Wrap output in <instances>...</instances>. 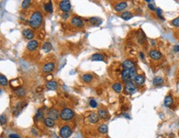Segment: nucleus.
Instances as JSON below:
<instances>
[{"label": "nucleus", "mask_w": 179, "mask_h": 138, "mask_svg": "<svg viewBox=\"0 0 179 138\" xmlns=\"http://www.w3.org/2000/svg\"><path fill=\"white\" fill-rule=\"evenodd\" d=\"M42 20H43V16L41 14V13L39 11H36L31 16L29 24H30V26L33 29H37L41 27V23H42Z\"/></svg>", "instance_id": "obj_1"}, {"label": "nucleus", "mask_w": 179, "mask_h": 138, "mask_svg": "<svg viewBox=\"0 0 179 138\" xmlns=\"http://www.w3.org/2000/svg\"><path fill=\"white\" fill-rule=\"evenodd\" d=\"M137 76L136 70H124L121 73V79L125 83L130 82Z\"/></svg>", "instance_id": "obj_2"}, {"label": "nucleus", "mask_w": 179, "mask_h": 138, "mask_svg": "<svg viewBox=\"0 0 179 138\" xmlns=\"http://www.w3.org/2000/svg\"><path fill=\"white\" fill-rule=\"evenodd\" d=\"M60 118L64 121H69L71 120L74 116V113L72 109L70 108H64L61 112H60Z\"/></svg>", "instance_id": "obj_3"}, {"label": "nucleus", "mask_w": 179, "mask_h": 138, "mask_svg": "<svg viewBox=\"0 0 179 138\" xmlns=\"http://www.w3.org/2000/svg\"><path fill=\"white\" fill-rule=\"evenodd\" d=\"M72 134V130H71L70 127L65 125L60 128V135L62 138H69Z\"/></svg>", "instance_id": "obj_4"}, {"label": "nucleus", "mask_w": 179, "mask_h": 138, "mask_svg": "<svg viewBox=\"0 0 179 138\" xmlns=\"http://www.w3.org/2000/svg\"><path fill=\"white\" fill-rule=\"evenodd\" d=\"M125 91L128 94H133L136 92V86L132 81L127 82L126 83V85H125Z\"/></svg>", "instance_id": "obj_5"}, {"label": "nucleus", "mask_w": 179, "mask_h": 138, "mask_svg": "<svg viewBox=\"0 0 179 138\" xmlns=\"http://www.w3.org/2000/svg\"><path fill=\"white\" fill-rule=\"evenodd\" d=\"M60 8L64 13H68L71 9V3L69 0H62L60 3Z\"/></svg>", "instance_id": "obj_6"}, {"label": "nucleus", "mask_w": 179, "mask_h": 138, "mask_svg": "<svg viewBox=\"0 0 179 138\" xmlns=\"http://www.w3.org/2000/svg\"><path fill=\"white\" fill-rule=\"evenodd\" d=\"M122 67L124 70H136L135 65L131 60H126L122 63Z\"/></svg>", "instance_id": "obj_7"}, {"label": "nucleus", "mask_w": 179, "mask_h": 138, "mask_svg": "<svg viewBox=\"0 0 179 138\" xmlns=\"http://www.w3.org/2000/svg\"><path fill=\"white\" fill-rule=\"evenodd\" d=\"M71 24L73 26H74L75 27H79V28H81V27H83V20L80 18H79V17H74L71 19Z\"/></svg>", "instance_id": "obj_8"}, {"label": "nucleus", "mask_w": 179, "mask_h": 138, "mask_svg": "<svg viewBox=\"0 0 179 138\" xmlns=\"http://www.w3.org/2000/svg\"><path fill=\"white\" fill-rule=\"evenodd\" d=\"M55 68V65L53 62H50V63H47L43 66L42 68V71L45 72V73H51Z\"/></svg>", "instance_id": "obj_9"}, {"label": "nucleus", "mask_w": 179, "mask_h": 138, "mask_svg": "<svg viewBox=\"0 0 179 138\" xmlns=\"http://www.w3.org/2000/svg\"><path fill=\"white\" fill-rule=\"evenodd\" d=\"M149 55L153 60H160L161 58H162V54H161L159 51H156V50H152V51H150Z\"/></svg>", "instance_id": "obj_10"}, {"label": "nucleus", "mask_w": 179, "mask_h": 138, "mask_svg": "<svg viewBox=\"0 0 179 138\" xmlns=\"http://www.w3.org/2000/svg\"><path fill=\"white\" fill-rule=\"evenodd\" d=\"M37 47H38V42H37V41H36V40H32V41H30L28 43H27V48L28 51H35Z\"/></svg>", "instance_id": "obj_11"}, {"label": "nucleus", "mask_w": 179, "mask_h": 138, "mask_svg": "<svg viewBox=\"0 0 179 138\" xmlns=\"http://www.w3.org/2000/svg\"><path fill=\"white\" fill-rule=\"evenodd\" d=\"M59 85L57 84V82L54 80H49L47 83H46V88L48 89H50V90H56L58 89Z\"/></svg>", "instance_id": "obj_12"}, {"label": "nucleus", "mask_w": 179, "mask_h": 138, "mask_svg": "<svg viewBox=\"0 0 179 138\" xmlns=\"http://www.w3.org/2000/svg\"><path fill=\"white\" fill-rule=\"evenodd\" d=\"M22 34H23V36H24L25 38L30 40V41H32V39L34 37V36H35L33 31H32L31 29H26V30H24L23 32H22Z\"/></svg>", "instance_id": "obj_13"}, {"label": "nucleus", "mask_w": 179, "mask_h": 138, "mask_svg": "<svg viewBox=\"0 0 179 138\" xmlns=\"http://www.w3.org/2000/svg\"><path fill=\"white\" fill-rule=\"evenodd\" d=\"M126 8H127V3L126 2H121L115 6V10L116 12H121L124 9H126Z\"/></svg>", "instance_id": "obj_14"}, {"label": "nucleus", "mask_w": 179, "mask_h": 138, "mask_svg": "<svg viewBox=\"0 0 179 138\" xmlns=\"http://www.w3.org/2000/svg\"><path fill=\"white\" fill-rule=\"evenodd\" d=\"M88 120L91 123H97L99 121V116L96 113H91L88 116Z\"/></svg>", "instance_id": "obj_15"}, {"label": "nucleus", "mask_w": 179, "mask_h": 138, "mask_svg": "<svg viewBox=\"0 0 179 138\" xmlns=\"http://www.w3.org/2000/svg\"><path fill=\"white\" fill-rule=\"evenodd\" d=\"M134 81H135V84H137V85H142V84H145V78L143 75H137L135 78V79H134Z\"/></svg>", "instance_id": "obj_16"}, {"label": "nucleus", "mask_w": 179, "mask_h": 138, "mask_svg": "<svg viewBox=\"0 0 179 138\" xmlns=\"http://www.w3.org/2000/svg\"><path fill=\"white\" fill-rule=\"evenodd\" d=\"M98 114L99 118H101L102 119H107V118H108V112H107V110L105 109V108L99 109Z\"/></svg>", "instance_id": "obj_17"}, {"label": "nucleus", "mask_w": 179, "mask_h": 138, "mask_svg": "<svg viewBox=\"0 0 179 138\" xmlns=\"http://www.w3.org/2000/svg\"><path fill=\"white\" fill-rule=\"evenodd\" d=\"M91 59L93 61H102V60H104L105 57H104L103 55L100 54V53H96V54H93L92 56Z\"/></svg>", "instance_id": "obj_18"}, {"label": "nucleus", "mask_w": 179, "mask_h": 138, "mask_svg": "<svg viewBox=\"0 0 179 138\" xmlns=\"http://www.w3.org/2000/svg\"><path fill=\"white\" fill-rule=\"evenodd\" d=\"M112 88L116 93H121V90H122V89H123V86L121 83L116 82V83H115V84H112Z\"/></svg>", "instance_id": "obj_19"}, {"label": "nucleus", "mask_w": 179, "mask_h": 138, "mask_svg": "<svg viewBox=\"0 0 179 138\" xmlns=\"http://www.w3.org/2000/svg\"><path fill=\"white\" fill-rule=\"evenodd\" d=\"M49 117L51 118H53L54 120H55V119H58L59 118V112L58 110L55 109V108H52V109L50 110L49 112Z\"/></svg>", "instance_id": "obj_20"}, {"label": "nucleus", "mask_w": 179, "mask_h": 138, "mask_svg": "<svg viewBox=\"0 0 179 138\" xmlns=\"http://www.w3.org/2000/svg\"><path fill=\"white\" fill-rule=\"evenodd\" d=\"M163 82H164V80H163V79L160 76H157L153 79V84H154V86L162 85V84H163Z\"/></svg>", "instance_id": "obj_21"}, {"label": "nucleus", "mask_w": 179, "mask_h": 138, "mask_svg": "<svg viewBox=\"0 0 179 138\" xmlns=\"http://www.w3.org/2000/svg\"><path fill=\"white\" fill-rule=\"evenodd\" d=\"M93 79V75L91 74H84V75H82V80L84 83H90Z\"/></svg>", "instance_id": "obj_22"}, {"label": "nucleus", "mask_w": 179, "mask_h": 138, "mask_svg": "<svg viewBox=\"0 0 179 138\" xmlns=\"http://www.w3.org/2000/svg\"><path fill=\"white\" fill-rule=\"evenodd\" d=\"M44 122H45V125L48 127H52L54 125H55V120H54L53 118H50V117L45 118Z\"/></svg>", "instance_id": "obj_23"}, {"label": "nucleus", "mask_w": 179, "mask_h": 138, "mask_svg": "<svg viewBox=\"0 0 179 138\" xmlns=\"http://www.w3.org/2000/svg\"><path fill=\"white\" fill-rule=\"evenodd\" d=\"M132 17H133V14H132V13H130V12H124V13H122L121 14V18H122V19L126 20V21H128L130 20V18H132Z\"/></svg>", "instance_id": "obj_24"}, {"label": "nucleus", "mask_w": 179, "mask_h": 138, "mask_svg": "<svg viewBox=\"0 0 179 138\" xmlns=\"http://www.w3.org/2000/svg\"><path fill=\"white\" fill-rule=\"evenodd\" d=\"M173 103V99L171 95H168L164 99V105L166 107H170Z\"/></svg>", "instance_id": "obj_25"}, {"label": "nucleus", "mask_w": 179, "mask_h": 138, "mask_svg": "<svg viewBox=\"0 0 179 138\" xmlns=\"http://www.w3.org/2000/svg\"><path fill=\"white\" fill-rule=\"evenodd\" d=\"M145 40V33L142 32V30H140V33H138V36H137V41H138V42L140 44H142V43H144Z\"/></svg>", "instance_id": "obj_26"}, {"label": "nucleus", "mask_w": 179, "mask_h": 138, "mask_svg": "<svg viewBox=\"0 0 179 138\" xmlns=\"http://www.w3.org/2000/svg\"><path fill=\"white\" fill-rule=\"evenodd\" d=\"M42 50L45 52H50L52 50V45L50 42H45L42 46Z\"/></svg>", "instance_id": "obj_27"}, {"label": "nucleus", "mask_w": 179, "mask_h": 138, "mask_svg": "<svg viewBox=\"0 0 179 138\" xmlns=\"http://www.w3.org/2000/svg\"><path fill=\"white\" fill-rule=\"evenodd\" d=\"M44 9H45V11L47 12V13H52V12H53V6H52L51 2H49V3H45Z\"/></svg>", "instance_id": "obj_28"}, {"label": "nucleus", "mask_w": 179, "mask_h": 138, "mask_svg": "<svg viewBox=\"0 0 179 138\" xmlns=\"http://www.w3.org/2000/svg\"><path fill=\"white\" fill-rule=\"evenodd\" d=\"M15 94L18 97H23L26 94V91L23 88H17V89L15 90Z\"/></svg>", "instance_id": "obj_29"}, {"label": "nucleus", "mask_w": 179, "mask_h": 138, "mask_svg": "<svg viewBox=\"0 0 179 138\" xmlns=\"http://www.w3.org/2000/svg\"><path fill=\"white\" fill-rule=\"evenodd\" d=\"M107 130H108V127H107V126L106 124H101L98 127V132L102 134L106 133L107 132Z\"/></svg>", "instance_id": "obj_30"}, {"label": "nucleus", "mask_w": 179, "mask_h": 138, "mask_svg": "<svg viewBox=\"0 0 179 138\" xmlns=\"http://www.w3.org/2000/svg\"><path fill=\"white\" fill-rule=\"evenodd\" d=\"M8 79L3 75H0V84L3 86H6L8 84Z\"/></svg>", "instance_id": "obj_31"}, {"label": "nucleus", "mask_w": 179, "mask_h": 138, "mask_svg": "<svg viewBox=\"0 0 179 138\" xmlns=\"http://www.w3.org/2000/svg\"><path fill=\"white\" fill-rule=\"evenodd\" d=\"M30 5H31L30 0H24V1H22V8H24V9H26V8H28L29 7H30Z\"/></svg>", "instance_id": "obj_32"}, {"label": "nucleus", "mask_w": 179, "mask_h": 138, "mask_svg": "<svg viewBox=\"0 0 179 138\" xmlns=\"http://www.w3.org/2000/svg\"><path fill=\"white\" fill-rule=\"evenodd\" d=\"M43 116H44V113H43L42 110H41V109H38L37 112H36V118L37 119V120H39V119L42 118Z\"/></svg>", "instance_id": "obj_33"}, {"label": "nucleus", "mask_w": 179, "mask_h": 138, "mask_svg": "<svg viewBox=\"0 0 179 138\" xmlns=\"http://www.w3.org/2000/svg\"><path fill=\"white\" fill-rule=\"evenodd\" d=\"M20 108H22V106H21V103H19L14 108V109H13V114L14 115L18 114V113H20Z\"/></svg>", "instance_id": "obj_34"}, {"label": "nucleus", "mask_w": 179, "mask_h": 138, "mask_svg": "<svg viewBox=\"0 0 179 138\" xmlns=\"http://www.w3.org/2000/svg\"><path fill=\"white\" fill-rule=\"evenodd\" d=\"M98 20H100V19H98V18H90L89 19V22H91L93 25H94V26H98V25H99V23H98Z\"/></svg>", "instance_id": "obj_35"}, {"label": "nucleus", "mask_w": 179, "mask_h": 138, "mask_svg": "<svg viewBox=\"0 0 179 138\" xmlns=\"http://www.w3.org/2000/svg\"><path fill=\"white\" fill-rule=\"evenodd\" d=\"M172 25L174 26V27H179V17L178 18H176L175 19H173V21H172Z\"/></svg>", "instance_id": "obj_36"}, {"label": "nucleus", "mask_w": 179, "mask_h": 138, "mask_svg": "<svg viewBox=\"0 0 179 138\" xmlns=\"http://www.w3.org/2000/svg\"><path fill=\"white\" fill-rule=\"evenodd\" d=\"M89 104H90V106H91L92 108H97V106H98V103H97V101H96V100H94V99L90 100Z\"/></svg>", "instance_id": "obj_37"}, {"label": "nucleus", "mask_w": 179, "mask_h": 138, "mask_svg": "<svg viewBox=\"0 0 179 138\" xmlns=\"http://www.w3.org/2000/svg\"><path fill=\"white\" fill-rule=\"evenodd\" d=\"M6 122H7L6 117H5L4 114H2L1 117H0V123H1V125H3V124H5Z\"/></svg>", "instance_id": "obj_38"}, {"label": "nucleus", "mask_w": 179, "mask_h": 138, "mask_svg": "<svg viewBox=\"0 0 179 138\" xmlns=\"http://www.w3.org/2000/svg\"><path fill=\"white\" fill-rule=\"evenodd\" d=\"M156 12H157V15H158V17H159V18H160L161 20H163V19H164V18H163V17H162V13H163V11L160 9V8H156Z\"/></svg>", "instance_id": "obj_39"}, {"label": "nucleus", "mask_w": 179, "mask_h": 138, "mask_svg": "<svg viewBox=\"0 0 179 138\" xmlns=\"http://www.w3.org/2000/svg\"><path fill=\"white\" fill-rule=\"evenodd\" d=\"M148 8H149L151 11H154V10H156V8H154V6L153 4H151V3H149V4H148Z\"/></svg>", "instance_id": "obj_40"}, {"label": "nucleus", "mask_w": 179, "mask_h": 138, "mask_svg": "<svg viewBox=\"0 0 179 138\" xmlns=\"http://www.w3.org/2000/svg\"><path fill=\"white\" fill-rule=\"evenodd\" d=\"M8 138H21V137L18 135H17V134H10L8 136Z\"/></svg>", "instance_id": "obj_41"}, {"label": "nucleus", "mask_w": 179, "mask_h": 138, "mask_svg": "<svg viewBox=\"0 0 179 138\" xmlns=\"http://www.w3.org/2000/svg\"><path fill=\"white\" fill-rule=\"evenodd\" d=\"M173 51H174L175 52H179V46H178V45L174 46V47H173Z\"/></svg>", "instance_id": "obj_42"}, {"label": "nucleus", "mask_w": 179, "mask_h": 138, "mask_svg": "<svg viewBox=\"0 0 179 138\" xmlns=\"http://www.w3.org/2000/svg\"><path fill=\"white\" fill-rule=\"evenodd\" d=\"M62 18H63L64 19H66V18H69V14H68L67 13H64V14H63V16H62Z\"/></svg>", "instance_id": "obj_43"}, {"label": "nucleus", "mask_w": 179, "mask_h": 138, "mask_svg": "<svg viewBox=\"0 0 179 138\" xmlns=\"http://www.w3.org/2000/svg\"><path fill=\"white\" fill-rule=\"evenodd\" d=\"M140 58H141L142 60H145V56H144L143 52H140Z\"/></svg>", "instance_id": "obj_44"}, {"label": "nucleus", "mask_w": 179, "mask_h": 138, "mask_svg": "<svg viewBox=\"0 0 179 138\" xmlns=\"http://www.w3.org/2000/svg\"><path fill=\"white\" fill-rule=\"evenodd\" d=\"M123 114H124V116L126 117V118H130V116H128V115H127V113H123Z\"/></svg>", "instance_id": "obj_45"}, {"label": "nucleus", "mask_w": 179, "mask_h": 138, "mask_svg": "<svg viewBox=\"0 0 179 138\" xmlns=\"http://www.w3.org/2000/svg\"><path fill=\"white\" fill-rule=\"evenodd\" d=\"M41 90H42V88H41V87H40V89H36V92H39V91H41Z\"/></svg>", "instance_id": "obj_46"}, {"label": "nucleus", "mask_w": 179, "mask_h": 138, "mask_svg": "<svg viewBox=\"0 0 179 138\" xmlns=\"http://www.w3.org/2000/svg\"><path fill=\"white\" fill-rule=\"evenodd\" d=\"M145 2H147L148 3H150V2H153V1H151V0H145Z\"/></svg>", "instance_id": "obj_47"}, {"label": "nucleus", "mask_w": 179, "mask_h": 138, "mask_svg": "<svg viewBox=\"0 0 179 138\" xmlns=\"http://www.w3.org/2000/svg\"><path fill=\"white\" fill-rule=\"evenodd\" d=\"M152 45H153V46H154V45H155V42H154V40H152Z\"/></svg>", "instance_id": "obj_48"}, {"label": "nucleus", "mask_w": 179, "mask_h": 138, "mask_svg": "<svg viewBox=\"0 0 179 138\" xmlns=\"http://www.w3.org/2000/svg\"><path fill=\"white\" fill-rule=\"evenodd\" d=\"M56 138H59V137H56Z\"/></svg>", "instance_id": "obj_49"}]
</instances>
